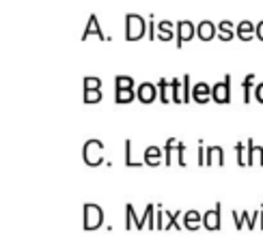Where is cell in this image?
I'll return each mask as SVG.
<instances>
[{"instance_id": "cell-15", "label": "cell", "mask_w": 263, "mask_h": 245, "mask_svg": "<svg viewBox=\"0 0 263 245\" xmlns=\"http://www.w3.org/2000/svg\"><path fill=\"white\" fill-rule=\"evenodd\" d=\"M177 151H179V140L168 138L166 147H164V166H173L177 161Z\"/></svg>"}, {"instance_id": "cell-4", "label": "cell", "mask_w": 263, "mask_h": 245, "mask_svg": "<svg viewBox=\"0 0 263 245\" xmlns=\"http://www.w3.org/2000/svg\"><path fill=\"white\" fill-rule=\"evenodd\" d=\"M212 99L216 104H231V75H224L222 82L212 86Z\"/></svg>"}, {"instance_id": "cell-32", "label": "cell", "mask_w": 263, "mask_h": 245, "mask_svg": "<svg viewBox=\"0 0 263 245\" xmlns=\"http://www.w3.org/2000/svg\"><path fill=\"white\" fill-rule=\"evenodd\" d=\"M253 97L257 99L259 104H263V84H257V86H255V91H253Z\"/></svg>"}, {"instance_id": "cell-34", "label": "cell", "mask_w": 263, "mask_h": 245, "mask_svg": "<svg viewBox=\"0 0 263 245\" xmlns=\"http://www.w3.org/2000/svg\"><path fill=\"white\" fill-rule=\"evenodd\" d=\"M257 39H259V41H263V19L257 24Z\"/></svg>"}, {"instance_id": "cell-2", "label": "cell", "mask_w": 263, "mask_h": 245, "mask_svg": "<svg viewBox=\"0 0 263 245\" xmlns=\"http://www.w3.org/2000/svg\"><path fill=\"white\" fill-rule=\"evenodd\" d=\"M147 19L140 17L136 13H127L125 15V39L127 41H138L147 35Z\"/></svg>"}, {"instance_id": "cell-12", "label": "cell", "mask_w": 263, "mask_h": 245, "mask_svg": "<svg viewBox=\"0 0 263 245\" xmlns=\"http://www.w3.org/2000/svg\"><path fill=\"white\" fill-rule=\"evenodd\" d=\"M235 32H237V39L250 41V39L257 37V24H253L250 19H244V22H239V24H237Z\"/></svg>"}, {"instance_id": "cell-25", "label": "cell", "mask_w": 263, "mask_h": 245, "mask_svg": "<svg viewBox=\"0 0 263 245\" xmlns=\"http://www.w3.org/2000/svg\"><path fill=\"white\" fill-rule=\"evenodd\" d=\"M142 221H145V226H147V228H156V205H149V207L145 209Z\"/></svg>"}, {"instance_id": "cell-33", "label": "cell", "mask_w": 263, "mask_h": 245, "mask_svg": "<svg viewBox=\"0 0 263 245\" xmlns=\"http://www.w3.org/2000/svg\"><path fill=\"white\" fill-rule=\"evenodd\" d=\"M205 151H207V147H203V142H201V147H199V166H205Z\"/></svg>"}, {"instance_id": "cell-29", "label": "cell", "mask_w": 263, "mask_h": 245, "mask_svg": "<svg viewBox=\"0 0 263 245\" xmlns=\"http://www.w3.org/2000/svg\"><path fill=\"white\" fill-rule=\"evenodd\" d=\"M177 215H179V211H177V213H171V211H166V221H164V230L179 228V224H177Z\"/></svg>"}, {"instance_id": "cell-23", "label": "cell", "mask_w": 263, "mask_h": 245, "mask_svg": "<svg viewBox=\"0 0 263 245\" xmlns=\"http://www.w3.org/2000/svg\"><path fill=\"white\" fill-rule=\"evenodd\" d=\"M145 159H134V147H132V140H125V166L129 168H136V166H142Z\"/></svg>"}, {"instance_id": "cell-26", "label": "cell", "mask_w": 263, "mask_h": 245, "mask_svg": "<svg viewBox=\"0 0 263 245\" xmlns=\"http://www.w3.org/2000/svg\"><path fill=\"white\" fill-rule=\"evenodd\" d=\"M102 101V88H89L84 91V104H100Z\"/></svg>"}, {"instance_id": "cell-17", "label": "cell", "mask_w": 263, "mask_h": 245, "mask_svg": "<svg viewBox=\"0 0 263 245\" xmlns=\"http://www.w3.org/2000/svg\"><path fill=\"white\" fill-rule=\"evenodd\" d=\"M237 26H233V22H229V19H222L220 24H218V39L229 43L233 37H237V32H235Z\"/></svg>"}, {"instance_id": "cell-21", "label": "cell", "mask_w": 263, "mask_h": 245, "mask_svg": "<svg viewBox=\"0 0 263 245\" xmlns=\"http://www.w3.org/2000/svg\"><path fill=\"white\" fill-rule=\"evenodd\" d=\"M257 86V75L255 73H248L244 80H242V91H244V104H248L253 99V91Z\"/></svg>"}, {"instance_id": "cell-31", "label": "cell", "mask_w": 263, "mask_h": 245, "mask_svg": "<svg viewBox=\"0 0 263 245\" xmlns=\"http://www.w3.org/2000/svg\"><path fill=\"white\" fill-rule=\"evenodd\" d=\"M164 217H166V211H164V207L162 205H158L156 207V228H164Z\"/></svg>"}, {"instance_id": "cell-7", "label": "cell", "mask_w": 263, "mask_h": 245, "mask_svg": "<svg viewBox=\"0 0 263 245\" xmlns=\"http://www.w3.org/2000/svg\"><path fill=\"white\" fill-rule=\"evenodd\" d=\"M194 35H196V28L192 22H188V19L177 22V48H181L185 41L194 39Z\"/></svg>"}, {"instance_id": "cell-1", "label": "cell", "mask_w": 263, "mask_h": 245, "mask_svg": "<svg viewBox=\"0 0 263 245\" xmlns=\"http://www.w3.org/2000/svg\"><path fill=\"white\" fill-rule=\"evenodd\" d=\"M82 159L86 166H91V168H95V166H102L104 164V142L102 140H86L84 147H82Z\"/></svg>"}, {"instance_id": "cell-19", "label": "cell", "mask_w": 263, "mask_h": 245, "mask_svg": "<svg viewBox=\"0 0 263 245\" xmlns=\"http://www.w3.org/2000/svg\"><path fill=\"white\" fill-rule=\"evenodd\" d=\"M248 166H263V147H257L255 140H248Z\"/></svg>"}, {"instance_id": "cell-14", "label": "cell", "mask_w": 263, "mask_h": 245, "mask_svg": "<svg viewBox=\"0 0 263 245\" xmlns=\"http://www.w3.org/2000/svg\"><path fill=\"white\" fill-rule=\"evenodd\" d=\"M173 88H175V77L168 80V77H162L158 84V93H160V101L162 104H173Z\"/></svg>"}, {"instance_id": "cell-10", "label": "cell", "mask_w": 263, "mask_h": 245, "mask_svg": "<svg viewBox=\"0 0 263 245\" xmlns=\"http://www.w3.org/2000/svg\"><path fill=\"white\" fill-rule=\"evenodd\" d=\"M192 99L196 104H207L212 99V86L207 82H196L192 88Z\"/></svg>"}, {"instance_id": "cell-16", "label": "cell", "mask_w": 263, "mask_h": 245, "mask_svg": "<svg viewBox=\"0 0 263 245\" xmlns=\"http://www.w3.org/2000/svg\"><path fill=\"white\" fill-rule=\"evenodd\" d=\"M183 226L188 230H199L203 226V215L199 213V211H194V209L185 211L183 213Z\"/></svg>"}, {"instance_id": "cell-9", "label": "cell", "mask_w": 263, "mask_h": 245, "mask_svg": "<svg viewBox=\"0 0 263 245\" xmlns=\"http://www.w3.org/2000/svg\"><path fill=\"white\" fill-rule=\"evenodd\" d=\"M142 159H145L147 166L156 168V166L164 164V149H160V147H147L145 153H142Z\"/></svg>"}, {"instance_id": "cell-35", "label": "cell", "mask_w": 263, "mask_h": 245, "mask_svg": "<svg viewBox=\"0 0 263 245\" xmlns=\"http://www.w3.org/2000/svg\"><path fill=\"white\" fill-rule=\"evenodd\" d=\"M259 226H261V230H263V207H261V213H259Z\"/></svg>"}, {"instance_id": "cell-24", "label": "cell", "mask_w": 263, "mask_h": 245, "mask_svg": "<svg viewBox=\"0 0 263 245\" xmlns=\"http://www.w3.org/2000/svg\"><path fill=\"white\" fill-rule=\"evenodd\" d=\"M235 153H237V166H248V147L244 142H237L235 144Z\"/></svg>"}, {"instance_id": "cell-8", "label": "cell", "mask_w": 263, "mask_h": 245, "mask_svg": "<svg viewBox=\"0 0 263 245\" xmlns=\"http://www.w3.org/2000/svg\"><path fill=\"white\" fill-rule=\"evenodd\" d=\"M196 37L201 41H212L214 37H218V26L210 19H203L199 26H196Z\"/></svg>"}, {"instance_id": "cell-13", "label": "cell", "mask_w": 263, "mask_h": 245, "mask_svg": "<svg viewBox=\"0 0 263 245\" xmlns=\"http://www.w3.org/2000/svg\"><path fill=\"white\" fill-rule=\"evenodd\" d=\"M205 166H224V149L222 147H207Z\"/></svg>"}, {"instance_id": "cell-27", "label": "cell", "mask_w": 263, "mask_h": 245, "mask_svg": "<svg viewBox=\"0 0 263 245\" xmlns=\"http://www.w3.org/2000/svg\"><path fill=\"white\" fill-rule=\"evenodd\" d=\"M181 82H183V104H188V101H192V77L185 73L183 77H181Z\"/></svg>"}, {"instance_id": "cell-20", "label": "cell", "mask_w": 263, "mask_h": 245, "mask_svg": "<svg viewBox=\"0 0 263 245\" xmlns=\"http://www.w3.org/2000/svg\"><path fill=\"white\" fill-rule=\"evenodd\" d=\"M158 39L160 41H173L175 39V26H173V22L168 19H162L160 24H158Z\"/></svg>"}, {"instance_id": "cell-30", "label": "cell", "mask_w": 263, "mask_h": 245, "mask_svg": "<svg viewBox=\"0 0 263 245\" xmlns=\"http://www.w3.org/2000/svg\"><path fill=\"white\" fill-rule=\"evenodd\" d=\"M89 88H102V80L95 75H86L84 77V91H89Z\"/></svg>"}, {"instance_id": "cell-5", "label": "cell", "mask_w": 263, "mask_h": 245, "mask_svg": "<svg viewBox=\"0 0 263 245\" xmlns=\"http://www.w3.org/2000/svg\"><path fill=\"white\" fill-rule=\"evenodd\" d=\"M158 97H160L158 86L151 84V82H142V84L136 88V99H138L140 104H153Z\"/></svg>"}, {"instance_id": "cell-11", "label": "cell", "mask_w": 263, "mask_h": 245, "mask_svg": "<svg viewBox=\"0 0 263 245\" xmlns=\"http://www.w3.org/2000/svg\"><path fill=\"white\" fill-rule=\"evenodd\" d=\"M89 37H100L102 41H106L108 37L102 32V28H100V22H97V15H91L89 17V22H86V28H84V32H82V41H86Z\"/></svg>"}, {"instance_id": "cell-18", "label": "cell", "mask_w": 263, "mask_h": 245, "mask_svg": "<svg viewBox=\"0 0 263 245\" xmlns=\"http://www.w3.org/2000/svg\"><path fill=\"white\" fill-rule=\"evenodd\" d=\"M125 213H127V215H125V230H132V228L142 230V228H147L145 221H142V217L136 215V211H134V207H132V205L125 207Z\"/></svg>"}, {"instance_id": "cell-22", "label": "cell", "mask_w": 263, "mask_h": 245, "mask_svg": "<svg viewBox=\"0 0 263 245\" xmlns=\"http://www.w3.org/2000/svg\"><path fill=\"white\" fill-rule=\"evenodd\" d=\"M136 99L134 88H117L115 91V101L117 104H132Z\"/></svg>"}, {"instance_id": "cell-3", "label": "cell", "mask_w": 263, "mask_h": 245, "mask_svg": "<svg viewBox=\"0 0 263 245\" xmlns=\"http://www.w3.org/2000/svg\"><path fill=\"white\" fill-rule=\"evenodd\" d=\"M82 213H84L82 215L84 217V221H82L84 230H97V228H102V224H104V211H102L100 205L86 202L84 209H82Z\"/></svg>"}, {"instance_id": "cell-28", "label": "cell", "mask_w": 263, "mask_h": 245, "mask_svg": "<svg viewBox=\"0 0 263 245\" xmlns=\"http://www.w3.org/2000/svg\"><path fill=\"white\" fill-rule=\"evenodd\" d=\"M115 88H134V77H129V75H117L115 77Z\"/></svg>"}, {"instance_id": "cell-6", "label": "cell", "mask_w": 263, "mask_h": 245, "mask_svg": "<svg viewBox=\"0 0 263 245\" xmlns=\"http://www.w3.org/2000/svg\"><path fill=\"white\" fill-rule=\"evenodd\" d=\"M220 209H222V205L218 202L214 209H210L207 213H203V226H205L207 230H220V226H222Z\"/></svg>"}]
</instances>
